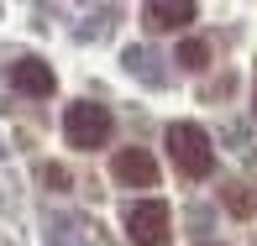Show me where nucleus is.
<instances>
[{
	"mask_svg": "<svg viewBox=\"0 0 257 246\" xmlns=\"http://www.w3.org/2000/svg\"><path fill=\"white\" fill-rule=\"evenodd\" d=\"M231 209H236V215H241V220H247V215H252V204H247V189H241V183H236V189H231Z\"/></svg>",
	"mask_w": 257,
	"mask_h": 246,
	"instance_id": "nucleus-8",
	"label": "nucleus"
},
{
	"mask_svg": "<svg viewBox=\"0 0 257 246\" xmlns=\"http://www.w3.org/2000/svg\"><path fill=\"white\" fill-rule=\"evenodd\" d=\"M142 21L153 32H184L194 21V0H147V6H142Z\"/></svg>",
	"mask_w": 257,
	"mask_h": 246,
	"instance_id": "nucleus-6",
	"label": "nucleus"
},
{
	"mask_svg": "<svg viewBox=\"0 0 257 246\" xmlns=\"http://www.w3.org/2000/svg\"><path fill=\"white\" fill-rule=\"evenodd\" d=\"M115 178L132 183V189H153V183H158V162H153V152H147V147H126V152H115Z\"/></svg>",
	"mask_w": 257,
	"mask_h": 246,
	"instance_id": "nucleus-4",
	"label": "nucleus"
},
{
	"mask_svg": "<svg viewBox=\"0 0 257 246\" xmlns=\"http://www.w3.org/2000/svg\"><path fill=\"white\" fill-rule=\"evenodd\" d=\"M126 236L137 246H168V204L163 199H142L126 209Z\"/></svg>",
	"mask_w": 257,
	"mask_h": 246,
	"instance_id": "nucleus-3",
	"label": "nucleus"
},
{
	"mask_svg": "<svg viewBox=\"0 0 257 246\" xmlns=\"http://www.w3.org/2000/svg\"><path fill=\"white\" fill-rule=\"evenodd\" d=\"M168 157H173V168H179L184 178H210V168H215L210 136H205L194 121H179V126H168Z\"/></svg>",
	"mask_w": 257,
	"mask_h": 246,
	"instance_id": "nucleus-1",
	"label": "nucleus"
},
{
	"mask_svg": "<svg viewBox=\"0 0 257 246\" xmlns=\"http://www.w3.org/2000/svg\"><path fill=\"white\" fill-rule=\"evenodd\" d=\"M11 84H16V95H32V100H48L53 89H58V79H53V68L42 63V58H21V63L11 68Z\"/></svg>",
	"mask_w": 257,
	"mask_h": 246,
	"instance_id": "nucleus-5",
	"label": "nucleus"
},
{
	"mask_svg": "<svg viewBox=\"0 0 257 246\" xmlns=\"http://www.w3.org/2000/svg\"><path fill=\"white\" fill-rule=\"evenodd\" d=\"M179 63H184V68H205V63H210V42L184 37V42H179Z\"/></svg>",
	"mask_w": 257,
	"mask_h": 246,
	"instance_id": "nucleus-7",
	"label": "nucleus"
},
{
	"mask_svg": "<svg viewBox=\"0 0 257 246\" xmlns=\"http://www.w3.org/2000/svg\"><path fill=\"white\" fill-rule=\"evenodd\" d=\"M110 110L105 105H95V100H79V105H68V115H63V136L74 147H100L105 136H110Z\"/></svg>",
	"mask_w": 257,
	"mask_h": 246,
	"instance_id": "nucleus-2",
	"label": "nucleus"
}]
</instances>
